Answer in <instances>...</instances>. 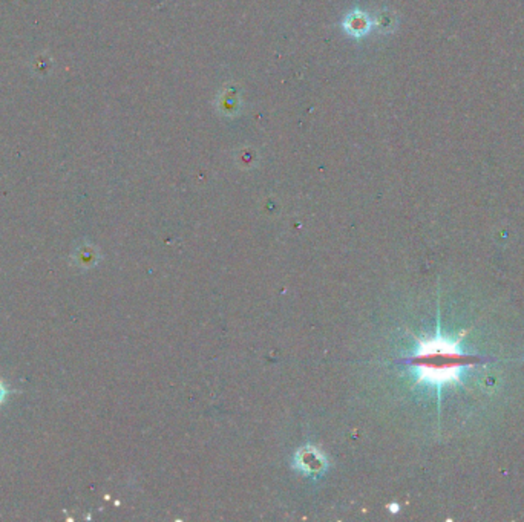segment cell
Returning <instances> with one entry per match:
<instances>
[{
  "label": "cell",
  "instance_id": "cell-2",
  "mask_svg": "<svg viewBox=\"0 0 524 522\" xmlns=\"http://www.w3.org/2000/svg\"><path fill=\"white\" fill-rule=\"evenodd\" d=\"M373 26L371 19L362 11H354L347 15L345 22H343V28L347 33L353 37H364L370 33Z\"/></svg>",
  "mask_w": 524,
  "mask_h": 522
},
{
  "label": "cell",
  "instance_id": "cell-1",
  "mask_svg": "<svg viewBox=\"0 0 524 522\" xmlns=\"http://www.w3.org/2000/svg\"><path fill=\"white\" fill-rule=\"evenodd\" d=\"M416 360L421 369V377L442 385L444 381L458 380L461 368L472 364L475 358L461 354L454 341L437 337L424 345Z\"/></svg>",
  "mask_w": 524,
  "mask_h": 522
},
{
  "label": "cell",
  "instance_id": "cell-3",
  "mask_svg": "<svg viewBox=\"0 0 524 522\" xmlns=\"http://www.w3.org/2000/svg\"><path fill=\"white\" fill-rule=\"evenodd\" d=\"M5 397H6V389L3 387L2 383H0V403L5 400Z\"/></svg>",
  "mask_w": 524,
  "mask_h": 522
}]
</instances>
